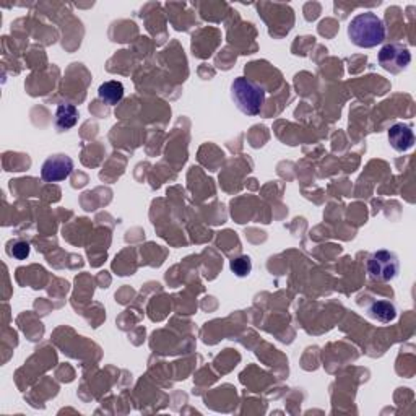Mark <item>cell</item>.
Returning a JSON list of instances; mask_svg holds the SVG:
<instances>
[{"mask_svg": "<svg viewBox=\"0 0 416 416\" xmlns=\"http://www.w3.org/2000/svg\"><path fill=\"white\" fill-rule=\"evenodd\" d=\"M7 254L16 260H25L28 255H30V244L21 240L9 242Z\"/></svg>", "mask_w": 416, "mask_h": 416, "instance_id": "30bf717a", "label": "cell"}, {"mask_svg": "<svg viewBox=\"0 0 416 416\" xmlns=\"http://www.w3.org/2000/svg\"><path fill=\"white\" fill-rule=\"evenodd\" d=\"M369 317H373L379 322H392L397 317V309L390 301H376L368 309Z\"/></svg>", "mask_w": 416, "mask_h": 416, "instance_id": "9c48e42d", "label": "cell"}, {"mask_svg": "<svg viewBox=\"0 0 416 416\" xmlns=\"http://www.w3.org/2000/svg\"><path fill=\"white\" fill-rule=\"evenodd\" d=\"M74 171V159L67 154H52L41 166V177L46 182L65 181Z\"/></svg>", "mask_w": 416, "mask_h": 416, "instance_id": "5b68a950", "label": "cell"}, {"mask_svg": "<svg viewBox=\"0 0 416 416\" xmlns=\"http://www.w3.org/2000/svg\"><path fill=\"white\" fill-rule=\"evenodd\" d=\"M124 85H122L120 81H116V80H109V81H104L101 86L98 88V96L101 101H104L109 106H116V104L122 101V98H124Z\"/></svg>", "mask_w": 416, "mask_h": 416, "instance_id": "ba28073f", "label": "cell"}, {"mask_svg": "<svg viewBox=\"0 0 416 416\" xmlns=\"http://www.w3.org/2000/svg\"><path fill=\"white\" fill-rule=\"evenodd\" d=\"M368 274L373 280L390 281L398 275L400 264L397 255L390 251H377L368 259Z\"/></svg>", "mask_w": 416, "mask_h": 416, "instance_id": "3957f363", "label": "cell"}, {"mask_svg": "<svg viewBox=\"0 0 416 416\" xmlns=\"http://www.w3.org/2000/svg\"><path fill=\"white\" fill-rule=\"evenodd\" d=\"M231 98L242 114L257 116L265 104V90L246 77H237L231 83Z\"/></svg>", "mask_w": 416, "mask_h": 416, "instance_id": "7a4b0ae2", "label": "cell"}, {"mask_svg": "<svg viewBox=\"0 0 416 416\" xmlns=\"http://www.w3.org/2000/svg\"><path fill=\"white\" fill-rule=\"evenodd\" d=\"M55 127L59 130H69L79 122V109L70 103H60L55 109Z\"/></svg>", "mask_w": 416, "mask_h": 416, "instance_id": "52a82bcc", "label": "cell"}, {"mask_svg": "<svg viewBox=\"0 0 416 416\" xmlns=\"http://www.w3.org/2000/svg\"><path fill=\"white\" fill-rule=\"evenodd\" d=\"M230 267L240 279H242V276H247L252 271V262L247 255H241V257L231 260Z\"/></svg>", "mask_w": 416, "mask_h": 416, "instance_id": "8fae6325", "label": "cell"}, {"mask_svg": "<svg viewBox=\"0 0 416 416\" xmlns=\"http://www.w3.org/2000/svg\"><path fill=\"white\" fill-rule=\"evenodd\" d=\"M348 38L354 46L363 49L379 46L386 40L384 21L373 12L359 13L349 21Z\"/></svg>", "mask_w": 416, "mask_h": 416, "instance_id": "6da1fadb", "label": "cell"}, {"mask_svg": "<svg viewBox=\"0 0 416 416\" xmlns=\"http://www.w3.org/2000/svg\"><path fill=\"white\" fill-rule=\"evenodd\" d=\"M389 143L395 152L405 153L408 150H412L415 145V134L412 127L403 122L392 125L389 129Z\"/></svg>", "mask_w": 416, "mask_h": 416, "instance_id": "8992f818", "label": "cell"}, {"mask_svg": "<svg viewBox=\"0 0 416 416\" xmlns=\"http://www.w3.org/2000/svg\"><path fill=\"white\" fill-rule=\"evenodd\" d=\"M377 60H379V64L384 70L390 72V74H400V72L407 70L410 62H412V54H410V49L403 46V44L390 43L381 49Z\"/></svg>", "mask_w": 416, "mask_h": 416, "instance_id": "277c9868", "label": "cell"}]
</instances>
